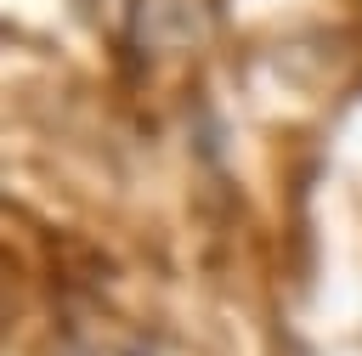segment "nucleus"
I'll return each mask as SVG.
<instances>
[{"label":"nucleus","mask_w":362,"mask_h":356,"mask_svg":"<svg viewBox=\"0 0 362 356\" xmlns=\"http://www.w3.org/2000/svg\"><path fill=\"white\" fill-rule=\"evenodd\" d=\"M62 356H85V350H62Z\"/></svg>","instance_id":"obj_1"}]
</instances>
